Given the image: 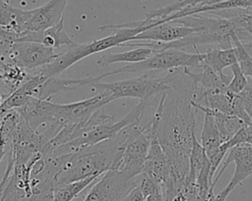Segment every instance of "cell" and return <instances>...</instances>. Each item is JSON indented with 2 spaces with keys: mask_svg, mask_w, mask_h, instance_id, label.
<instances>
[{
  "mask_svg": "<svg viewBox=\"0 0 252 201\" xmlns=\"http://www.w3.org/2000/svg\"><path fill=\"white\" fill-rule=\"evenodd\" d=\"M210 108V107H209ZM212 114L214 115L216 124L219 128V131L220 133L221 139L223 143L227 142L229 139H231L234 134L245 124L243 120H241L239 117L235 115L226 114L220 111H217L214 109H211Z\"/></svg>",
  "mask_w": 252,
  "mask_h": 201,
  "instance_id": "obj_19",
  "label": "cell"
},
{
  "mask_svg": "<svg viewBox=\"0 0 252 201\" xmlns=\"http://www.w3.org/2000/svg\"><path fill=\"white\" fill-rule=\"evenodd\" d=\"M228 149L238 145H252V122L245 123L234 136L225 142Z\"/></svg>",
  "mask_w": 252,
  "mask_h": 201,
  "instance_id": "obj_25",
  "label": "cell"
},
{
  "mask_svg": "<svg viewBox=\"0 0 252 201\" xmlns=\"http://www.w3.org/2000/svg\"><path fill=\"white\" fill-rule=\"evenodd\" d=\"M32 15V10H23L13 7L5 0H0V26L17 33H25L28 22Z\"/></svg>",
  "mask_w": 252,
  "mask_h": 201,
  "instance_id": "obj_15",
  "label": "cell"
},
{
  "mask_svg": "<svg viewBox=\"0 0 252 201\" xmlns=\"http://www.w3.org/2000/svg\"><path fill=\"white\" fill-rule=\"evenodd\" d=\"M231 163L235 164V169L230 181L222 190V192L227 195L243 180L252 175V145H238L228 150L224 163L212 182V189H214L216 183L225 170L226 167Z\"/></svg>",
  "mask_w": 252,
  "mask_h": 201,
  "instance_id": "obj_8",
  "label": "cell"
},
{
  "mask_svg": "<svg viewBox=\"0 0 252 201\" xmlns=\"http://www.w3.org/2000/svg\"><path fill=\"white\" fill-rule=\"evenodd\" d=\"M206 0H177L174 3L167 5L165 7L152 10L146 14V19L148 20H162L163 18L175 13L179 10L188 9L195 7L204 3Z\"/></svg>",
  "mask_w": 252,
  "mask_h": 201,
  "instance_id": "obj_21",
  "label": "cell"
},
{
  "mask_svg": "<svg viewBox=\"0 0 252 201\" xmlns=\"http://www.w3.org/2000/svg\"><path fill=\"white\" fill-rule=\"evenodd\" d=\"M19 34L0 26V62L8 61L14 43L18 40Z\"/></svg>",
  "mask_w": 252,
  "mask_h": 201,
  "instance_id": "obj_23",
  "label": "cell"
},
{
  "mask_svg": "<svg viewBox=\"0 0 252 201\" xmlns=\"http://www.w3.org/2000/svg\"><path fill=\"white\" fill-rule=\"evenodd\" d=\"M9 148H10L9 141L3 135L0 134V163L4 158V156L8 153Z\"/></svg>",
  "mask_w": 252,
  "mask_h": 201,
  "instance_id": "obj_29",
  "label": "cell"
},
{
  "mask_svg": "<svg viewBox=\"0 0 252 201\" xmlns=\"http://www.w3.org/2000/svg\"><path fill=\"white\" fill-rule=\"evenodd\" d=\"M206 158H207V155L204 148L202 147L201 143L197 140L196 136H194L192 148L190 152V158H189V175H188L187 183L189 184L196 183L197 176L200 172V169Z\"/></svg>",
  "mask_w": 252,
  "mask_h": 201,
  "instance_id": "obj_20",
  "label": "cell"
},
{
  "mask_svg": "<svg viewBox=\"0 0 252 201\" xmlns=\"http://www.w3.org/2000/svg\"><path fill=\"white\" fill-rule=\"evenodd\" d=\"M112 100L113 99L110 96L104 93H98V95L93 98L71 103L52 102L50 122L40 134L43 136L45 142H48L62 128L88 121L94 112Z\"/></svg>",
  "mask_w": 252,
  "mask_h": 201,
  "instance_id": "obj_3",
  "label": "cell"
},
{
  "mask_svg": "<svg viewBox=\"0 0 252 201\" xmlns=\"http://www.w3.org/2000/svg\"><path fill=\"white\" fill-rule=\"evenodd\" d=\"M67 3L68 0H49L42 6L32 9V15L27 24L26 30L39 32L56 25L64 18Z\"/></svg>",
  "mask_w": 252,
  "mask_h": 201,
  "instance_id": "obj_10",
  "label": "cell"
},
{
  "mask_svg": "<svg viewBox=\"0 0 252 201\" xmlns=\"http://www.w3.org/2000/svg\"><path fill=\"white\" fill-rule=\"evenodd\" d=\"M171 88L166 94L158 136L171 166V178L187 182L189 158L195 136V107L192 104L195 85L182 71L170 72Z\"/></svg>",
  "mask_w": 252,
  "mask_h": 201,
  "instance_id": "obj_1",
  "label": "cell"
},
{
  "mask_svg": "<svg viewBox=\"0 0 252 201\" xmlns=\"http://www.w3.org/2000/svg\"><path fill=\"white\" fill-rule=\"evenodd\" d=\"M226 9H251L252 10V0H221L214 3H203L192 8L179 10L159 21L163 23V22L179 19L185 16L194 15V14L207 13V12H213V11H219V10H226Z\"/></svg>",
  "mask_w": 252,
  "mask_h": 201,
  "instance_id": "obj_14",
  "label": "cell"
},
{
  "mask_svg": "<svg viewBox=\"0 0 252 201\" xmlns=\"http://www.w3.org/2000/svg\"><path fill=\"white\" fill-rule=\"evenodd\" d=\"M232 72V78H230V81L226 88V94L237 96L247 85L248 79L243 74L239 64L236 62L233 65L229 67Z\"/></svg>",
  "mask_w": 252,
  "mask_h": 201,
  "instance_id": "obj_24",
  "label": "cell"
},
{
  "mask_svg": "<svg viewBox=\"0 0 252 201\" xmlns=\"http://www.w3.org/2000/svg\"><path fill=\"white\" fill-rule=\"evenodd\" d=\"M95 82H97L96 77L92 76L82 79H59L56 77H50L40 85L35 98L49 100V99L55 95L74 91L79 87L92 85Z\"/></svg>",
  "mask_w": 252,
  "mask_h": 201,
  "instance_id": "obj_12",
  "label": "cell"
},
{
  "mask_svg": "<svg viewBox=\"0 0 252 201\" xmlns=\"http://www.w3.org/2000/svg\"><path fill=\"white\" fill-rule=\"evenodd\" d=\"M136 47L137 48L135 49L127 50L124 52H117V53L106 52L99 56V58L96 60V64L100 66H106L113 63H119V62L137 63L149 58L151 55L156 53L154 49L148 46H136Z\"/></svg>",
  "mask_w": 252,
  "mask_h": 201,
  "instance_id": "obj_16",
  "label": "cell"
},
{
  "mask_svg": "<svg viewBox=\"0 0 252 201\" xmlns=\"http://www.w3.org/2000/svg\"><path fill=\"white\" fill-rule=\"evenodd\" d=\"M150 27H152V25H147L144 20L122 25H108L99 27L98 30L100 31L110 29L115 30V32L102 38L94 39L86 43H77L74 46L68 47L66 50L60 52V54L52 62L32 70V72L40 74L45 78L57 77L66 69L90 55L104 51L114 46H121L123 43L131 41L134 36L146 31Z\"/></svg>",
  "mask_w": 252,
  "mask_h": 201,
  "instance_id": "obj_2",
  "label": "cell"
},
{
  "mask_svg": "<svg viewBox=\"0 0 252 201\" xmlns=\"http://www.w3.org/2000/svg\"><path fill=\"white\" fill-rule=\"evenodd\" d=\"M218 1H221V0H206L204 3H214V2H218Z\"/></svg>",
  "mask_w": 252,
  "mask_h": 201,
  "instance_id": "obj_30",
  "label": "cell"
},
{
  "mask_svg": "<svg viewBox=\"0 0 252 201\" xmlns=\"http://www.w3.org/2000/svg\"><path fill=\"white\" fill-rule=\"evenodd\" d=\"M243 108L249 118L252 120V79H248L246 87L237 95Z\"/></svg>",
  "mask_w": 252,
  "mask_h": 201,
  "instance_id": "obj_26",
  "label": "cell"
},
{
  "mask_svg": "<svg viewBox=\"0 0 252 201\" xmlns=\"http://www.w3.org/2000/svg\"><path fill=\"white\" fill-rule=\"evenodd\" d=\"M99 176L100 175H92L54 188L52 192V201H72L90 184L96 181Z\"/></svg>",
  "mask_w": 252,
  "mask_h": 201,
  "instance_id": "obj_18",
  "label": "cell"
},
{
  "mask_svg": "<svg viewBox=\"0 0 252 201\" xmlns=\"http://www.w3.org/2000/svg\"><path fill=\"white\" fill-rule=\"evenodd\" d=\"M17 41H35L40 42L46 46L53 48H60L63 46L71 47L77 44L73 41L64 30V18H62L56 25L39 32L27 31L19 35Z\"/></svg>",
  "mask_w": 252,
  "mask_h": 201,
  "instance_id": "obj_11",
  "label": "cell"
},
{
  "mask_svg": "<svg viewBox=\"0 0 252 201\" xmlns=\"http://www.w3.org/2000/svg\"><path fill=\"white\" fill-rule=\"evenodd\" d=\"M232 39V47L235 51L237 63L239 64L243 74L246 77L252 79V56L246 51L242 42L239 40L235 33L233 32L231 34Z\"/></svg>",
  "mask_w": 252,
  "mask_h": 201,
  "instance_id": "obj_22",
  "label": "cell"
},
{
  "mask_svg": "<svg viewBox=\"0 0 252 201\" xmlns=\"http://www.w3.org/2000/svg\"><path fill=\"white\" fill-rule=\"evenodd\" d=\"M91 86L95 88L98 93L110 96L113 100L120 98L150 100L160 97L170 90V73L162 78H151L149 75H143L113 83L95 82Z\"/></svg>",
  "mask_w": 252,
  "mask_h": 201,
  "instance_id": "obj_4",
  "label": "cell"
},
{
  "mask_svg": "<svg viewBox=\"0 0 252 201\" xmlns=\"http://www.w3.org/2000/svg\"><path fill=\"white\" fill-rule=\"evenodd\" d=\"M237 62L233 47L230 48H213L202 53L201 64L207 65L219 74H223V69L230 67Z\"/></svg>",
  "mask_w": 252,
  "mask_h": 201,
  "instance_id": "obj_17",
  "label": "cell"
},
{
  "mask_svg": "<svg viewBox=\"0 0 252 201\" xmlns=\"http://www.w3.org/2000/svg\"><path fill=\"white\" fill-rule=\"evenodd\" d=\"M139 175L130 177L118 169H109L93 185L84 201H122L124 196L138 184Z\"/></svg>",
  "mask_w": 252,
  "mask_h": 201,
  "instance_id": "obj_6",
  "label": "cell"
},
{
  "mask_svg": "<svg viewBox=\"0 0 252 201\" xmlns=\"http://www.w3.org/2000/svg\"><path fill=\"white\" fill-rule=\"evenodd\" d=\"M122 201H147V198L137 184L124 196Z\"/></svg>",
  "mask_w": 252,
  "mask_h": 201,
  "instance_id": "obj_27",
  "label": "cell"
},
{
  "mask_svg": "<svg viewBox=\"0 0 252 201\" xmlns=\"http://www.w3.org/2000/svg\"><path fill=\"white\" fill-rule=\"evenodd\" d=\"M12 93H13V91L11 90V88L8 86V84L6 83V81L4 79V76H3V66H2V63L0 62V95L4 99H6Z\"/></svg>",
  "mask_w": 252,
  "mask_h": 201,
  "instance_id": "obj_28",
  "label": "cell"
},
{
  "mask_svg": "<svg viewBox=\"0 0 252 201\" xmlns=\"http://www.w3.org/2000/svg\"><path fill=\"white\" fill-rule=\"evenodd\" d=\"M202 61V53L195 52L189 53L183 49L169 48L158 51L151 55L149 58L137 62L130 63L124 67L117 68L115 70L105 72L99 76H96L97 82L103 78L110 77L120 73H131L141 71H153V70H170L177 68H191L200 66Z\"/></svg>",
  "mask_w": 252,
  "mask_h": 201,
  "instance_id": "obj_5",
  "label": "cell"
},
{
  "mask_svg": "<svg viewBox=\"0 0 252 201\" xmlns=\"http://www.w3.org/2000/svg\"><path fill=\"white\" fill-rule=\"evenodd\" d=\"M192 104L197 110L204 112V123L201 131V145L204 148L206 155H209L216 151L220 145L223 144L219 128L216 124L214 115L212 114L210 108L206 105H202L195 102L192 100Z\"/></svg>",
  "mask_w": 252,
  "mask_h": 201,
  "instance_id": "obj_13",
  "label": "cell"
},
{
  "mask_svg": "<svg viewBox=\"0 0 252 201\" xmlns=\"http://www.w3.org/2000/svg\"><path fill=\"white\" fill-rule=\"evenodd\" d=\"M195 32H197L196 29L186 27L173 21H167L160 24L158 21H157L155 25L134 36L131 41L143 40L156 42H170L181 39Z\"/></svg>",
  "mask_w": 252,
  "mask_h": 201,
  "instance_id": "obj_9",
  "label": "cell"
},
{
  "mask_svg": "<svg viewBox=\"0 0 252 201\" xmlns=\"http://www.w3.org/2000/svg\"><path fill=\"white\" fill-rule=\"evenodd\" d=\"M60 53L55 48L35 41H16L7 62H13L27 71H32L52 62Z\"/></svg>",
  "mask_w": 252,
  "mask_h": 201,
  "instance_id": "obj_7",
  "label": "cell"
}]
</instances>
